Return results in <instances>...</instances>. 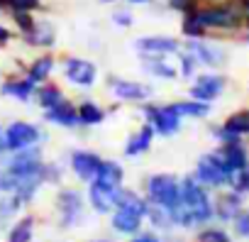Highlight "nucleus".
<instances>
[{
    "label": "nucleus",
    "mask_w": 249,
    "mask_h": 242,
    "mask_svg": "<svg viewBox=\"0 0 249 242\" xmlns=\"http://www.w3.org/2000/svg\"><path fill=\"white\" fill-rule=\"evenodd\" d=\"M169 213H171L174 223L186 225V227H191V225H203V223H208V220L215 215L213 201H210L205 186H203L200 181H196V179H186V181L181 184V201H178V205H176L174 210H169Z\"/></svg>",
    "instance_id": "1"
},
{
    "label": "nucleus",
    "mask_w": 249,
    "mask_h": 242,
    "mask_svg": "<svg viewBox=\"0 0 249 242\" xmlns=\"http://www.w3.org/2000/svg\"><path fill=\"white\" fill-rule=\"evenodd\" d=\"M193 13L205 30H220V32L244 30V13L237 0H203Z\"/></svg>",
    "instance_id": "2"
},
{
    "label": "nucleus",
    "mask_w": 249,
    "mask_h": 242,
    "mask_svg": "<svg viewBox=\"0 0 249 242\" xmlns=\"http://www.w3.org/2000/svg\"><path fill=\"white\" fill-rule=\"evenodd\" d=\"M196 176L203 186H210V188H222V186H230L232 181V174L225 169V164L220 162V157L213 152V154H203L198 159V167H196Z\"/></svg>",
    "instance_id": "3"
},
{
    "label": "nucleus",
    "mask_w": 249,
    "mask_h": 242,
    "mask_svg": "<svg viewBox=\"0 0 249 242\" xmlns=\"http://www.w3.org/2000/svg\"><path fill=\"white\" fill-rule=\"evenodd\" d=\"M149 196L154 198V203L164 205L166 210H174L181 201V186L174 176H152L149 179Z\"/></svg>",
    "instance_id": "4"
},
{
    "label": "nucleus",
    "mask_w": 249,
    "mask_h": 242,
    "mask_svg": "<svg viewBox=\"0 0 249 242\" xmlns=\"http://www.w3.org/2000/svg\"><path fill=\"white\" fill-rule=\"evenodd\" d=\"M220 157V162L225 164V169L234 176L237 171L247 169V162H249V152H247V145L242 142V137H232V140H225L220 142V149L215 152Z\"/></svg>",
    "instance_id": "5"
},
{
    "label": "nucleus",
    "mask_w": 249,
    "mask_h": 242,
    "mask_svg": "<svg viewBox=\"0 0 249 242\" xmlns=\"http://www.w3.org/2000/svg\"><path fill=\"white\" fill-rule=\"evenodd\" d=\"M213 210H215V218H220L222 223H232V220L244 210V193L230 188L227 193H222V196L213 203Z\"/></svg>",
    "instance_id": "6"
},
{
    "label": "nucleus",
    "mask_w": 249,
    "mask_h": 242,
    "mask_svg": "<svg viewBox=\"0 0 249 242\" xmlns=\"http://www.w3.org/2000/svg\"><path fill=\"white\" fill-rule=\"evenodd\" d=\"M225 78L222 76H215V74H205V76H198L196 83L191 86V95L196 100H203V103H210L215 100L222 91H225Z\"/></svg>",
    "instance_id": "7"
},
{
    "label": "nucleus",
    "mask_w": 249,
    "mask_h": 242,
    "mask_svg": "<svg viewBox=\"0 0 249 242\" xmlns=\"http://www.w3.org/2000/svg\"><path fill=\"white\" fill-rule=\"evenodd\" d=\"M147 117L152 130L161 132V135H174L181 128V115H176L169 105L166 108H147Z\"/></svg>",
    "instance_id": "8"
},
{
    "label": "nucleus",
    "mask_w": 249,
    "mask_h": 242,
    "mask_svg": "<svg viewBox=\"0 0 249 242\" xmlns=\"http://www.w3.org/2000/svg\"><path fill=\"white\" fill-rule=\"evenodd\" d=\"M39 137V130L30 123H13L5 132V142H8V149H27L30 145H35Z\"/></svg>",
    "instance_id": "9"
},
{
    "label": "nucleus",
    "mask_w": 249,
    "mask_h": 242,
    "mask_svg": "<svg viewBox=\"0 0 249 242\" xmlns=\"http://www.w3.org/2000/svg\"><path fill=\"white\" fill-rule=\"evenodd\" d=\"M220 142L232 140V137H249V110H237L232 112L225 123L220 125V130L215 132Z\"/></svg>",
    "instance_id": "10"
},
{
    "label": "nucleus",
    "mask_w": 249,
    "mask_h": 242,
    "mask_svg": "<svg viewBox=\"0 0 249 242\" xmlns=\"http://www.w3.org/2000/svg\"><path fill=\"white\" fill-rule=\"evenodd\" d=\"M142 54H174L178 52V42L174 37H142L135 42Z\"/></svg>",
    "instance_id": "11"
},
{
    "label": "nucleus",
    "mask_w": 249,
    "mask_h": 242,
    "mask_svg": "<svg viewBox=\"0 0 249 242\" xmlns=\"http://www.w3.org/2000/svg\"><path fill=\"white\" fill-rule=\"evenodd\" d=\"M66 76L76 86H93V81H95V66L90 61H83V59H71L66 64Z\"/></svg>",
    "instance_id": "12"
},
{
    "label": "nucleus",
    "mask_w": 249,
    "mask_h": 242,
    "mask_svg": "<svg viewBox=\"0 0 249 242\" xmlns=\"http://www.w3.org/2000/svg\"><path fill=\"white\" fill-rule=\"evenodd\" d=\"M71 164H73V171H76L81 179L90 181V179H95V174H98V169H100L103 162H100L95 154H90V152H76V154L71 157Z\"/></svg>",
    "instance_id": "13"
},
{
    "label": "nucleus",
    "mask_w": 249,
    "mask_h": 242,
    "mask_svg": "<svg viewBox=\"0 0 249 242\" xmlns=\"http://www.w3.org/2000/svg\"><path fill=\"white\" fill-rule=\"evenodd\" d=\"M188 52L198 59V64H205V66H220L225 61V52L213 47V44H200L193 39V44H188Z\"/></svg>",
    "instance_id": "14"
},
{
    "label": "nucleus",
    "mask_w": 249,
    "mask_h": 242,
    "mask_svg": "<svg viewBox=\"0 0 249 242\" xmlns=\"http://www.w3.org/2000/svg\"><path fill=\"white\" fill-rule=\"evenodd\" d=\"M47 117L52 120V123H56V125H66V128H71V125H76L78 123V110L73 108V105H69V103H56L54 108H49L47 110Z\"/></svg>",
    "instance_id": "15"
},
{
    "label": "nucleus",
    "mask_w": 249,
    "mask_h": 242,
    "mask_svg": "<svg viewBox=\"0 0 249 242\" xmlns=\"http://www.w3.org/2000/svg\"><path fill=\"white\" fill-rule=\"evenodd\" d=\"M39 171H42V162L35 154H20L10 164V174L15 176H39Z\"/></svg>",
    "instance_id": "16"
},
{
    "label": "nucleus",
    "mask_w": 249,
    "mask_h": 242,
    "mask_svg": "<svg viewBox=\"0 0 249 242\" xmlns=\"http://www.w3.org/2000/svg\"><path fill=\"white\" fill-rule=\"evenodd\" d=\"M90 201H93V208L98 213H107L115 205V188H107V186L95 181L90 186Z\"/></svg>",
    "instance_id": "17"
},
{
    "label": "nucleus",
    "mask_w": 249,
    "mask_h": 242,
    "mask_svg": "<svg viewBox=\"0 0 249 242\" xmlns=\"http://www.w3.org/2000/svg\"><path fill=\"white\" fill-rule=\"evenodd\" d=\"M59 208H61V213H64L66 225H71V223L81 215V196H78L76 191H64V193L59 196Z\"/></svg>",
    "instance_id": "18"
},
{
    "label": "nucleus",
    "mask_w": 249,
    "mask_h": 242,
    "mask_svg": "<svg viewBox=\"0 0 249 242\" xmlns=\"http://www.w3.org/2000/svg\"><path fill=\"white\" fill-rule=\"evenodd\" d=\"M112 93L117 98H124V100H137V98H147L149 88L132 83V81H112Z\"/></svg>",
    "instance_id": "19"
},
{
    "label": "nucleus",
    "mask_w": 249,
    "mask_h": 242,
    "mask_svg": "<svg viewBox=\"0 0 249 242\" xmlns=\"http://www.w3.org/2000/svg\"><path fill=\"white\" fill-rule=\"evenodd\" d=\"M95 181L107 186V188H117L120 181H122V169L117 164H112V162H103L98 174H95Z\"/></svg>",
    "instance_id": "20"
},
{
    "label": "nucleus",
    "mask_w": 249,
    "mask_h": 242,
    "mask_svg": "<svg viewBox=\"0 0 249 242\" xmlns=\"http://www.w3.org/2000/svg\"><path fill=\"white\" fill-rule=\"evenodd\" d=\"M115 203L120 208H124V210L137 213V215H144L147 213V203L137 193H132V191H115Z\"/></svg>",
    "instance_id": "21"
},
{
    "label": "nucleus",
    "mask_w": 249,
    "mask_h": 242,
    "mask_svg": "<svg viewBox=\"0 0 249 242\" xmlns=\"http://www.w3.org/2000/svg\"><path fill=\"white\" fill-rule=\"evenodd\" d=\"M140 218H142V215L120 208V210L115 213V218H112V225H115V230H120V232H137V230H140V223H142Z\"/></svg>",
    "instance_id": "22"
},
{
    "label": "nucleus",
    "mask_w": 249,
    "mask_h": 242,
    "mask_svg": "<svg viewBox=\"0 0 249 242\" xmlns=\"http://www.w3.org/2000/svg\"><path fill=\"white\" fill-rule=\"evenodd\" d=\"M27 42L42 44V47H52L54 44V27L49 22H35L32 32H27Z\"/></svg>",
    "instance_id": "23"
},
{
    "label": "nucleus",
    "mask_w": 249,
    "mask_h": 242,
    "mask_svg": "<svg viewBox=\"0 0 249 242\" xmlns=\"http://www.w3.org/2000/svg\"><path fill=\"white\" fill-rule=\"evenodd\" d=\"M176 115H191V117H203V115H208L210 112V105L208 103H203V100H193V103H174V105H169Z\"/></svg>",
    "instance_id": "24"
},
{
    "label": "nucleus",
    "mask_w": 249,
    "mask_h": 242,
    "mask_svg": "<svg viewBox=\"0 0 249 242\" xmlns=\"http://www.w3.org/2000/svg\"><path fill=\"white\" fill-rule=\"evenodd\" d=\"M149 142H152V125H149V128H142V130H140V135L130 137V145L124 147V152H127L130 157L142 154V152L149 147Z\"/></svg>",
    "instance_id": "25"
},
{
    "label": "nucleus",
    "mask_w": 249,
    "mask_h": 242,
    "mask_svg": "<svg viewBox=\"0 0 249 242\" xmlns=\"http://www.w3.org/2000/svg\"><path fill=\"white\" fill-rule=\"evenodd\" d=\"M103 120V110L95 103H83L78 108V123L81 125H98Z\"/></svg>",
    "instance_id": "26"
},
{
    "label": "nucleus",
    "mask_w": 249,
    "mask_h": 242,
    "mask_svg": "<svg viewBox=\"0 0 249 242\" xmlns=\"http://www.w3.org/2000/svg\"><path fill=\"white\" fill-rule=\"evenodd\" d=\"M181 30H183V35L191 37V39H200V37H205V32H208V30L198 22L196 13H186V15H183V25H181Z\"/></svg>",
    "instance_id": "27"
},
{
    "label": "nucleus",
    "mask_w": 249,
    "mask_h": 242,
    "mask_svg": "<svg viewBox=\"0 0 249 242\" xmlns=\"http://www.w3.org/2000/svg\"><path fill=\"white\" fill-rule=\"evenodd\" d=\"M32 88H35V81L32 78H27V81H8L3 86V93L15 95V98H27L32 93Z\"/></svg>",
    "instance_id": "28"
},
{
    "label": "nucleus",
    "mask_w": 249,
    "mask_h": 242,
    "mask_svg": "<svg viewBox=\"0 0 249 242\" xmlns=\"http://www.w3.org/2000/svg\"><path fill=\"white\" fill-rule=\"evenodd\" d=\"M32 227H35V220H32V218H22V220L13 227V232H10V242H30V237H32Z\"/></svg>",
    "instance_id": "29"
},
{
    "label": "nucleus",
    "mask_w": 249,
    "mask_h": 242,
    "mask_svg": "<svg viewBox=\"0 0 249 242\" xmlns=\"http://www.w3.org/2000/svg\"><path fill=\"white\" fill-rule=\"evenodd\" d=\"M49 71H52V59L44 56V59H39V61L32 64V69H30V78H32V81H44V78L49 76Z\"/></svg>",
    "instance_id": "30"
},
{
    "label": "nucleus",
    "mask_w": 249,
    "mask_h": 242,
    "mask_svg": "<svg viewBox=\"0 0 249 242\" xmlns=\"http://www.w3.org/2000/svg\"><path fill=\"white\" fill-rule=\"evenodd\" d=\"M39 103H42L47 110L54 108L56 103H61V91L54 88V86H44V88L39 91Z\"/></svg>",
    "instance_id": "31"
},
{
    "label": "nucleus",
    "mask_w": 249,
    "mask_h": 242,
    "mask_svg": "<svg viewBox=\"0 0 249 242\" xmlns=\"http://www.w3.org/2000/svg\"><path fill=\"white\" fill-rule=\"evenodd\" d=\"M198 242H232V237L220 227H208L198 235Z\"/></svg>",
    "instance_id": "32"
},
{
    "label": "nucleus",
    "mask_w": 249,
    "mask_h": 242,
    "mask_svg": "<svg viewBox=\"0 0 249 242\" xmlns=\"http://www.w3.org/2000/svg\"><path fill=\"white\" fill-rule=\"evenodd\" d=\"M13 18H15L18 27H20L25 35L32 32V27H35V18H32V13H27V10H13Z\"/></svg>",
    "instance_id": "33"
},
{
    "label": "nucleus",
    "mask_w": 249,
    "mask_h": 242,
    "mask_svg": "<svg viewBox=\"0 0 249 242\" xmlns=\"http://www.w3.org/2000/svg\"><path fill=\"white\" fill-rule=\"evenodd\" d=\"M232 225H234V235H237V237H247V240H249V210H242V213L232 220Z\"/></svg>",
    "instance_id": "34"
},
{
    "label": "nucleus",
    "mask_w": 249,
    "mask_h": 242,
    "mask_svg": "<svg viewBox=\"0 0 249 242\" xmlns=\"http://www.w3.org/2000/svg\"><path fill=\"white\" fill-rule=\"evenodd\" d=\"M8 8L10 10H27V13H35L42 8V0H8Z\"/></svg>",
    "instance_id": "35"
},
{
    "label": "nucleus",
    "mask_w": 249,
    "mask_h": 242,
    "mask_svg": "<svg viewBox=\"0 0 249 242\" xmlns=\"http://www.w3.org/2000/svg\"><path fill=\"white\" fill-rule=\"evenodd\" d=\"M147 69H149L152 74H157V76H164V78L176 76V71H174L171 66H164V61H149V64H147Z\"/></svg>",
    "instance_id": "36"
},
{
    "label": "nucleus",
    "mask_w": 249,
    "mask_h": 242,
    "mask_svg": "<svg viewBox=\"0 0 249 242\" xmlns=\"http://www.w3.org/2000/svg\"><path fill=\"white\" fill-rule=\"evenodd\" d=\"M112 20H115L120 27H130V25H132V13H130V10H115V13H112Z\"/></svg>",
    "instance_id": "37"
},
{
    "label": "nucleus",
    "mask_w": 249,
    "mask_h": 242,
    "mask_svg": "<svg viewBox=\"0 0 249 242\" xmlns=\"http://www.w3.org/2000/svg\"><path fill=\"white\" fill-rule=\"evenodd\" d=\"M196 64H198V59L188 52V54H183V76H191L193 74V69H196Z\"/></svg>",
    "instance_id": "38"
},
{
    "label": "nucleus",
    "mask_w": 249,
    "mask_h": 242,
    "mask_svg": "<svg viewBox=\"0 0 249 242\" xmlns=\"http://www.w3.org/2000/svg\"><path fill=\"white\" fill-rule=\"evenodd\" d=\"M10 37H13V35H10V30L0 25V47H3V44H8V42H10Z\"/></svg>",
    "instance_id": "39"
},
{
    "label": "nucleus",
    "mask_w": 249,
    "mask_h": 242,
    "mask_svg": "<svg viewBox=\"0 0 249 242\" xmlns=\"http://www.w3.org/2000/svg\"><path fill=\"white\" fill-rule=\"evenodd\" d=\"M132 242H161L159 237H154V235H140L137 240H132Z\"/></svg>",
    "instance_id": "40"
},
{
    "label": "nucleus",
    "mask_w": 249,
    "mask_h": 242,
    "mask_svg": "<svg viewBox=\"0 0 249 242\" xmlns=\"http://www.w3.org/2000/svg\"><path fill=\"white\" fill-rule=\"evenodd\" d=\"M132 5H147V3H152V0H130Z\"/></svg>",
    "instance_id": "41"
},
{
    "label": "nucleus",
    "mask_w": 249,
    "mask_h": 242,
    "mask_svg": "<svg viewBox=\"0 0 249 242\" xmlns=\"http://www.w3.org/2000/svg\"><path fill=\"white\" fill-rule=\"evenodd\" d=\"M5 147H8V142H5V137H3V135H0V152H3Z\"/></svg>",
    "instance_id": "42"
},
{
    "label": "nucleus",
    "mask_w": 249,
    "mask_h": 242,
    "mask_svg": "<svg viewBox=\"0 0 249 242\" xmlns=\"http://www.w3.org/2000/svg\"><path fill=\"white\" fill-rule=\"evenodd\" d=\"M244 30H247V35H249V15H244Z\"/></svg>",
    "instance_id": "43"
},
{
    "label": "nucleus",
    "mask_w": 249,
    "mask_h": 242,
    "mask_svg": "<svg viewBox=\"0 0 249 242\" xmlns=\"http://www.w3.org/2000/svg\"><path fill=\"white\" fill-rule=\"evenodd\" d=\"M0 8H8V0H0Z\"/></svg>",
    "instance_id": "44"
},
{
    "label": "nucleus",
    "mask_w": 249,
    "mask_h": 242,
    "mask_svg": "<svg viewBox=\"0 0 249 242\" xmlns=\"http://www.w3.org/2000/svg\"><path fill=\"white\" fill-rule=\"evenodd\" d=\"M103 3H117V0H103Z\"/></svg>",
    "instance_id": "45"
},
{
    "label": "nucleus",
    "mask_w": 249,
    "mask_h": 242,
    "mask_svg": "<svg viewBox=\"0 0 249 242\" xmlns=\"http://www.w3.org/2000/svg\"><path fill=\"white\" fill-rule=\"evenodd\" d=\"M247 176H249V162H247Z\"/></svg>",
    "instance_id": "46"
},
{
    "label": "nucleus",
    "mask_w": 249,
    "mask_h": 242,
    "mask_svg": "<svg viewBox=\"0 0 249 242\" xmlns=\"http://www.w3.org/2000/svg\"><path fill=\"white\" fill-rule=\"evenodd\" d=\"M237 3H242V0H237Z\"/></svg>",
    "instance_id": "47"
},
{
    "label": "nucleus",
    "mask_w": 249,
    "mask_h": 242,
    "mask_svg": "<svg viewBox=\"0 0 249 242\" xmlns=\"http://www.w3.org/2000/svg\"><path fill=\"white\" fill-rule=\"evenodd\" d=\"M198 3H203V0H198Z\"/></svg>",
    "instance_id": "48"
}]
</instances>
